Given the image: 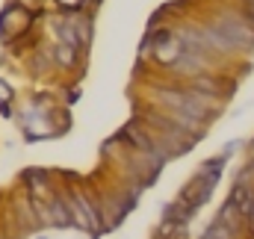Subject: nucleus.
I'll return each mask as SVG.
<instances>
[{"mask_svg":"<svg viewBox=\"0 0 254 239\" xmlns=\"http://www.w3.org/2000/svg\"><path fill=\"white\" fill-rule=\"evenodd\" d=\"M36 24H42V21L27 6H21L18 0H6L0 6V48H6L9 42H15L21 33H27Z\"/></svg>","mask_w":254,"mask_h":239,"instance_id":"f257e3e1","label":"nucleus"},{"mask_svg":"<svg viewBox=\"0 0 254 239\" xmlns=\"http://www.w3.org/2000/svg\"><path fill=\"white\" fill-rule=\"evenodd\" d=\"M113 139L116 142H122L125 148H133V151H142V154H148V157H154V160H163L166 166H169V160H166V154L157 148V142H154V136H151V130L142 124L139 119H130L125 121L116 133H113Z\"/></svg>","mask_w":254,"mask_h":239,"instance_id":"f03ea898","label":"nucleus"},{"mask_svg":"<svg viewBox=\"0 0 254 239\" xmlns=\"http://www.w3.org/2000/svg\"><path fill=\"white\" fill-rule=\"evenodd\" d=\"M18 183L24 186V192L30 198H51L57 192V186H60V178L48 166H27V169H21Z\"/></svg>","mask_w":254,"mask_h":239,"instance_id":"7ed1b4c3","label":"nucleus"},{"mask_svg":"<svg viewBox=\"0 0 254 239\" xmlns=\"http://www.w3.org/2000/svg\"><path fill=\"white\" fill-rule=\"evenodd\" d=\"M51 45H54L57 71H60V74H74L77 80H83L86 65H89V51H80V48L65 45V42H51Z\"/></svg>","mask_w":254,"mask_h":239,"instance_id":"20e7f679","label":"nucleus"},{"mask_svg":"<svg viewBox=\"0 0 254 239\" xmlns=\"http://www.w3.org/2000/svg\"><path fill=\"white\" fill-rule=\"evenodd\" d=\"M21 65L27 68V74L33 77V80H51L54 74H60L57 71V62H54V45H48V42H42L36 51H30Z\"/></svg>","mask_w":254,"mask_h":239,"instance_id":"39448f33","label":"nucleus"},{"mask_svg":"<svg viewBox=\"0 0 254 239\" xmlns=\"http://www.w3.org/2000/svg\"><path fill=\"white\" fill-rule=\"evenodd\" d=\"M216 183L219 180L207 178V175H201L198 169H195V175H192L184 186H181V192H178V198L184 201V204H190L195 210H201L207 201H210V195H213V189H216Z\"/></svg>","mask_w":254,"mask_h":239,"instance_id":"423d86ee","label":"nucleus"},{"mask_svg":"<svg viewBox=\"0 0 254 239\" xmlns=\"http://www.w3.org/2000/svg\"><path fill=\"white\" fill-rule=\"evenodd\" d=\"M216 222H222L225 228H231V231H234L237 237H240V231L246 228V216L240 213V207H237V204H234L231 198H228V201L222 204V210L216 213Z\"/></svg>","mask_w":254,"mask_h":239,"instance_id":"0eeeda50","label":"nucleus"},{"mask_svg":"<svg viewBox=\"0 0 254 239\" xmlns=\"http://www.w3.org/2000/svg\"><path fill=\"white\" fill-rule=\"evenodd\" d=\"M18 3H21V6H27L39 21H45V18H48V12L54 9V6H51V0H18Z\"/></svg>","mask_w":254,"mask_h":239,"instance_id":"6e6552de","label":"nucleus"},{"mask_svg":"<svg viewBox=\"0 0 254 239\" xmlns=\"http://www.w3.org/2000/svg\"><path fill=\"white\" fill-rule=\"evenodd\" d=\"M57 12H86V0H51Z\"/></svg>","mask_w":254,"mask_h":239,"instance_id":"1a4fd4ad","label":"nucleus"},{"mask_svg":"<svg viewBox=\"0 0 254 239\" xmlns=\"http://www.w3.org/2000/svg\"><path fill=\"white\" fill-rule=\"evenodd\" d=\"M6 101H18V98H15L12 83H9L6 77H0V104H6Z\"/></svg>","mask_w":254,"mask_h":239,"instance_id":"9d476101","label":"nucleus"},{"mask_svg":"<svg viewBox=\"0 0 254 239\" xmlns=\"http://www.w3.org/2000/svg\"><path fill=\"white\" fill-rule=\"evenodd\" d=\"M101 6H104V0H86V9H89V12H98Z\"/></svg>","mask_w":254,"mask_h":239,"instance_id":"9b49d317","label":"nucleus"},{"mask_svg":"<svg viewBox=\"0 0 254 239\" xmlns=\"http://www.w3.org/2000/svg\"><path fill=\"white\" fill-rule=\"evenodd\" d=\"M9 62H12V60H9V54H6V51H0V68H3V65H9Z\"/></svg>","mask_w":254,"mask_h":239,"instance_id":"f8f14e48","label":"nucleus"}]
</instances>
